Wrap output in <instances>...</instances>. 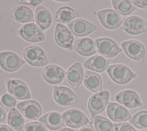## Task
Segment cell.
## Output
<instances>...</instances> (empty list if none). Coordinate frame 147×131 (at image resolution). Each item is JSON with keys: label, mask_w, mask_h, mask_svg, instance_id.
Listing matches in <instances>:
<instances>
[{"label": "cell", "mask_w": 147, "mask_h": 131, "mask_svg": "<svg viewBox=\"0 0 147 131\" xmlns=\"http://www.w3.org/2000/svg\"><path fill=\"white\" fill-rule=\"evenodd\" d=\"M24 118L16 108H12L7 115V124L9 126L16 131H24Z\"/></svg>", "instance_id": "484cf974"}, {"label": "cell", "mask_w": 147, "mask_h": 131, "mask_svg": "<svg viewBox=\"0 0 147 131\" xmlns=\"http://www.w3.org/2000/svg\"><path fill=\"white\" fill-rule=\"evenodd\" d=\"M17 108L23 116L29 120H38L42 114L40 105L35 100H27L19 103Z\"/></svg>", "instance_id": "30bf717a"}, {"label": "cell", "mask_w": 147, "mask_h": 131, "mask_svg": "<svg viewBox=\"0 0 147 131\" xmlns=\"http://www.w3.org/2000/svg\"><path fill=\"white\" fill-rule=\"evenodd\" d=\"M107 74L110 79L119 85H126L137 77L128 66L123 64H113L107 68Z\"/></svg>", "instance_id": "6da1fadb"}, {"label": "cell", "mask_w": 147, "mask_h": 131, "mask_svg": "<svg viewBox=\"0 0 147 131\" xmlns=\"http://www.w3.org/2000/svg\"><path fill=\"white\" fill-rule=\"evenodd\" d=\"M126 55L136 61H144L146 55V48L142 43L136 40L125 41L121 44Z\"/></svg>", "instance_id": "8992f818"}, {"label": "cell", "mask_w": 147, "mask_h": 131, "mask_svg": "<svg viewBox=\"0 0 147 131\" xmlns=\"http://www.w3.org/2000/svg\"><path fill=\"white\" fill-rule=\"evenodd\" d=\"M96 131H114V125L107 120L102 116H96L94 120Z\"/></svg>", "instance_id": "f546056e"}, {"label": "cell", "mask_w": 147, "mask_h": 131, "mask_svg": "<svg viewBox=\"0 0 147 131\" xmlns=\"http://www.w3.org/2000/svg\"><path fill=\"white\" fill-rule=\"evenodd\" d=\"M84 71L80 63H75L69 69L66 73V79L69 84L74 88L80 86L83 81Z\"/></svg>", "instance_id": "44dd1931"}, {"label": "cell", "mask_w": 147, "mask_h": 131, "mask_svg": "<svg viewBox=\"0 0 147 131\" xmlns=\"http://www.w3.org/2000/svg\"><path fill=\"white\" fill-rule=\"evenodd\" d=\"M0 131H15L13 128L10 127L5 125V124H1L0 125Z\"/></svg>", "instance_id": "74e56055"}, {"label": "cell", "mask_w": 147, "mask_h": 131, "mask_svg": "<svg viewBox=\"0 0 147 131\" xmlns=\"http://www.w3.org/2000/svg\"><path fill=\"white\" fill-rule=\"evenodd\" d=\"M11 16L15 21L20 23H27L34 21V14L31 8L25 5H20L11 10Z\"/></svg>", "instance_id": "d4e9b609"}, {"label": "cell", "mask_w": 147, "mask_h": 131, "mask_svg": "<svg viewBox=\"0 0 147 131\" xmlns=\"http://www.w3.org/2000/svg\"><path fill=\"white\" fill-rule=\"evenodd\" d=\"M26 62L35 67H42L48 64V58L45 52L38 46H30L23 52Z\"/></svg>", "instance_id": "7a4b0ae2"}, {"label": "cell", "mask_w": 147, "mask_h": 131, "mask_svg": "<svg viewBox=\"0 0 147 131\" xmlns=\"http://www.w3.org/2000/svg\"><path fill=\"white\" fill-rule=\"evenodd\" d=\"M23 59L21 58L15 52H0V66L7 72H13L18 70L25 63Z\"/></svg>", "instance_id": "5b68a950"}, {"label": "cell", "mask_w": 147, "mask_h": 131, "mask_svg": "<svg viewBox=\"0 0 147 131\" xmlns=\"http://www.w3.org/2000/svg\"><path fill=\"white\" fill-rule=\"evenodd\" d=\"M97 51L102 57L113 58L122 52L115 41L109 38H101L96 40Z\"/></svg>", "instance_id": "ba28073f"}, {"label": "cell", "mask_w": 147, "mask_h": 131, "mask_svg": "<svg viewBox=\"0 0 147 131\" xmlns=\"http://www.w3.org/2000/svg\"><path fill=\"white\" fill-rule=\"evenodd\" d=\"M132 3L137 7L147 10V0H134L132 1Z\"/></svg>", "instance_id": "836d02e7"}, {"label": "cell", "mask_w": 147, "mask_h": 131, "mask_svg": "<svg viewBox=\"0 0 147 131\" xmlns=\"http://www.w3.org/2000/svg\"><path fill=\"white\" fill-rule=\"evenodd\" d=\"M141 131H147V129H144V130H141Z\"/></svg>", "instance_id": "60d3db41"}, {"label": "cell", "mask_w": 147, "mask_h": 131, "mask_svg": "<svg viewBox=\"0 0 147 131\" xmlns=\"http://www.w3.org/2000/svg\"><path fill=\"white\" fill-rule=\"evenodd\" d=\"M1 103L6 107L14 108V107L16 105V99L10 94H5L1 97Z\"/></svg>", "instance_id": "1f68e13d"}, {"label": "cell", "mask_w": 147, "mask_h": 131, "mask_svg": "<svg viewBox=\"0 0 147 131\" xmlns=\"http://www.w3.org/2000/svg\"><path fill=\"white\" fill-rule=\"evenodd\" d=\"M110 97V93L108 91H101L91 96L88 103V108L92 118L94 119L105 110L109 103Z\"/></svg>", "instance_id": "277c9868"}, {"label": "cell", "mask_w": 147, "mask_h": 131, "mask_svg": "<svg viewBox=\"0 0 147 131\" xmlns=\"http://www.w3.org/2000/svg\"><path fill=\"white\" fill-rule=\"evenodd\" d=\"M6 118H7V114H6V112H5V110L0 106V123L4 122L6 120Z\"/></svg>", "instance_id": "d590c367"}, {"label": "cell", "mask_w": 147, "mask_h": 131, "mask_svg": "<svg viewBox=\"0 0 147 131\" xmlns=\"http://www.w3.org/2000/svg\"><path fill=\"white\" fill-rule=\"evenodd\" d=\"M73 47L76 52L85 57L93 55L97 52L96 44L90 38L77 39L74 43Z\"/></svg>", "instance_id": "d6986e66"}, {"label": "cell", "mask_w": 147, "mask_h": 131, "mask_svg": "<svg viewBox=\"0 0 147 131\" xmlns=\"http://www.w3.org/2000/svg\"><path fill=\"white\" fill-rule=\"evenodd\" d=\"M24 130L25 131H49L48 128L42 124L41 122H30L25 124L24 126Z\"/></svg>", "instance_id": "4dcf8cb0"}, {"label": "cell", "mask_w": 147, "mask_h": 131, "mask_svg": "<svg viewBox=\"0 0 147 131\" xmlns=\"http://www.w3.org/2000/svg\"><path fill=\"white\" fill-rule=\"evenodd\" d=\"M80 131H96V130L94 129V128L92 126L91 124H86L85 126L82 127Z\"/></svg>", "instance_id": "8d00e7d4"}, {"label": "cell", "mask_w": 147, "mask_h": 131, "mask_svg": "<svg viewBox=\"0 0 147 131\" xmlns=\"http://www.w3.org/2000/svg\"><path fill=\"white\" fill-rule=\"evenodd\" d=\"M110 61L102 55H94L90 57L84 63V66L88 70L94 71L96 72L102 73L107 70L109 67Z\"/></svg>", "instance_id": "7402d4cb"}, {"label": "cell", "mask_w": 147, "mask_h": 131, "mask_svg": "<svg viewBox=\"0 0 147 131\" xmlns=\"http://www.w3.org/2000/svg\"><path fill=\"white\" fill-rule=\"evenodd\" d=\"M54 99L61 106H71L78 102L77 97L71 89L65 86H55L53 89Z\"/></svg>", "instance_id": "52a82bcc"}, {"label": "cell", "mask_w": 147, "mask_h": 131, "mask_svg": "<svg viewBox=\"0 0 147 131\" xmlns=\"http://www.w3.org/2000/svg\"><path fill=\"white\" fill-rule=\"evenodd\" d=\"M0 19H1V16H0Z\"/></svg>", "instance_id": "b9f144b4"}, {"label": "cell", "mask_w": 147, "mask_h": 131, "mask_svg": "<svg viewBox=\"0 0 147 131\" xmlns=\"http://www.w3.org/2000/svg\"><path fill=\"white\" fill-rule=\"evenodd\" d=\"M113 125L115 131H137L136 128L128 123H119Z\"/></svg>", "instance_id": "d6a6232c"}, {"label": "cell", "mask_w": 147, "mask_h": 131, "mask_svg": "<svg viewBox=\"0 0 147 131\" xmlns=\"http://www.w3.org/2000/svg\"><path fill=\"white\" fill-rule=\"evenodd\" d=\"M19 34L24 40L28 42H42L46 39L43 30L34 23H29L22 26Z\"/></svg>", "instance_id": "9c48e42d"}, {"label": "cell", "mask_w": 147, "mask_h": 131, "mask_svg": "<svg viewBox=\"0 0 147 131\" xmlns=\"http://www.w3.org/2000/svg\"><path fill=\"white\" fill-rule=\"evenodd\" d=\"M7 88L9 94L17 99L24 100L31 98L28 86L21 80H9L7 82Z\"/></svg>", "instance_id": "7c38bea8"}, {"label": "cell", "mask_w": 147, "mask_h": 131, "mask_svg": "<svg viewBox=\"0 0 147 131\" xmlns=\"http://www.w3.org/2000/svg\"><path fill=\"white\" fill-rule=\"evenodd\" d=\"M99 22L105 28L115 30L121 25L124 18L112 9L101 10L96 13Z\"/></svg>", "instance_id": "3957f363"}, {"label": "cell", "mask_w": 147, "mask_h": 131, "mask_svg": "<svg viewBox=\"0 0 147 131\" xmlns=\"http://www.w3.org/2000/svg\"><path fill=\"white\" fill-rule=\"evenodd\" d=\"M78 16V14L73 8L68 6L59 8L55 13V20L60 23L67 24L73 22Z\"/></svg>", "instance_id": "4316f807"}, {"label": "cell", "mask_w": 147, "mask_h": 131, "mask_svg": "<svg viewBox=\"0 0 147 131\" xmlns=\"http://www.w3.org/2000/svg\"><path fill=\"white\" fill-rule=\"evenodd\" d=\"M129 123L138 129L147 128V111H141L136 113L130 119Z\"/></svg>", "instance_id": "f1b7e54d"}, {"label": "cell", "mask_w": 147, "mask_h": 131, "mask_svg": "<svg viewBox=\"0 0 147 131\" xmlns=\"http://www.w3.org/2000/svg\"><path fill=\"white\" fill-rule=\"evenodd\" d=\"M107 113L109 118L115 122L129 121L131 119L130 112L118 103H109L107 108Z\"/></svg>", "instance_id": "ac0fdd59"}, {"label": "cell", "mask_w": 147, "mask_h": 131, "mask_svg": "<svg viewBox=\"0 0 147 131\" xmlns=\"http://www.w3.org/2000/svg\"><path fill=\"white\" fill-rule=\"evenodd\" d=\"M65 75L66 72L64 69L54 64L47 66L42 72V76L46 82L52 85H57L62 82Z\"/></svg>", "instance_id": "2e32d148"}, {"label": "cell", "mask_w": 147, "mask_h": 131, "mask_svg": "<svg viewBox=\"0 0 147 131\" xmlns=\"http://www.w3.org/2000/svg\"><path fill=\"white\" fill-rule=\"evenodd\" d=\"M40 122L52 130H59L64 127V120L59 112L52 111L40 118Z\"/></svg>", "instance_id": "ffe728a7"}, {"label": "cell", "mask_w": 147, "mask_h": 131, "mask_svg": "<svg viewBox=\"0 0 147 131\" xmlns=\"http://www.w3.org/2000/svg\"><path fill=\"white\" fill-rule=\"evenodd\" d=\"M35 22L42 30L49 28L52 23L51 12L44 6H38L35 10Z\"/></svg>", "instance_id": "cb8c5ba5"}, {"label": "cell", "mask_w": 147, "mask_h": 131, "mask_svg": "<svg viewBox=\"0 0 147 131\" xmlns=\"http://www.w3.org/2000/svg\"><path fill=\"white\" fill-rule=\"evenodd\" d=\"M69 27L72 33L77 37H84L90 35L97 29L94 24L82 19L74 20L69 23Z\"/></svg>", "instance_id": "e0dca14e"}, {"label": "cell", "mask_w": 147, "mask_h": 131, "mask_svg": "<svg viewBox=\"0 0 147 131\" xmlns=\"http://www.w3.org/2000/svg\"><path fill=\"white\" fill-rule=\"evenodd\" d=\"M115 100L127 108H136L141 107L143 103L140 96L133 90H124L115 96Z\"/></svg>", "instance_id": "5bb4252c"}, {"label": "cell", "mask_w": 147, "mask_h": 131, "mask_svg": "<svg viewBox=\"0 0 147 131\" xmlns=\"http://www.w3.org/2000/svg\"><path fill=\"white\" fill-rule=\"evenodd\" d=\"M84 86L92 92H101L103 88V82L101 77L97 73L86 71L85 72Z\"/></svg>", "instance_id": "603a6c76"}, {"label": "cell", "mask_w": 147, "mask_h": 131, "mask_svg": "<svg viewBox=\"0 0 147 131\" xmlns=\"http://www.w3.org/2000/svg\"><path fill=\"white\" fill-rule=\"evenodd\" d=\"M41 2H43L42 0H31V1H20L19 4L24 5H30L32 7H36L38 5H40Z\"/></svg>", "instance_id": "e575fe53"}, {"label": "cell", "mask_w": 147, "mask_h": 131, "mask_svg": "<svg viewBox=\"0 0 147 131\" xmlns=\"http://www.w3.org/2000/svg\"><path fill=\"white\" fill-rule=\"evenodd\" d=\"M58 131H76L73 129H71V128H63V129L59 130Z\"/></svg>", "instance_id": "f35d334b"}, {"label": "cell", "mask_w": 147, "mask_h": 131, "mask_svg": "<svg viewBox=\"0 0 147 131\" xmlns=\"http://www.w3.org/2000/svg\"><path fill=\"white\" fill-rule=\"evenodd\" d=\"M63 116L66 125L72 128L83 127L90 122L88 118L82 111L75 108L65 111Z\"/></svg>", "instance_id": "8fae6325"}, {"label": "cell", "mask_w": 147, "mask_h": 131, "mask_svg": "<svg viewBox=\"0 0 147 131\" xmlns=\"http://www.w3.org/2000/svg\"><path fill=\"white\" fill-rule=\"evenodd\" d=\"M112 5L118 14L123 16H127L133 13L136 10V7L132 3V1H121L113 0Z\"/></svg>", "instance_id": "83f0119b"}, {"label": "cell", "mask_w": 147, "mask_h": 131, "mask_svg": "<svg viewBox=\"0 0 147 131\" xmlns=\"http://www.w3.org/2000/svg\"><path fill=\"white\" fill-rule=\"evenodd\" d=\"M123 30L129 35H140L147 31V23L140 16L128 17L123 24Z\"/></svg>", "instance_id": "9a60e30c"}, {"label": "cell", "mask_w": 147, "mask_h": 131, "mask_svg": "<svg viewBox=\"0 0 147 131\" xmlns=\"http://www.w3.org/2000/svg\"><path fill=\"white\" fill-rule=\"evenodd\" d=\"M57 2H70V1H69V0H63H63H57Z\"/></svg>", "instance_id": "ab89813d"}, {"label": "cell", "mask_w": 147, "mask_h": 131, "mask_svg": "<svg viewBox=\"0 0 147 131\" xmlns=\"http://www.w3.org/2000/svg\"><path fill=\"white\" fill-rule=\"evenodd\" d=\"M55 42L59 47L67 49H72L74 36L71 31L66 26L57 24L55 31Z\"/></svg>", "instance_id": "4fadbf2b"}]
</instances>
